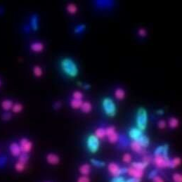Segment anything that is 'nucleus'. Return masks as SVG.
Masks as SVG:
<instances>
[{
	"instance_id": "obj_1",
	"label": "nucleus",
	"mask_w": 182,
	"mask_h": 182,
	"mask_svg": "<svg viewBox=\"0 0 182 182\" xmlns=\"http://www.w3.org/2000/svg\"><path fill=\"white\" fill-rule=\"evenodd\" d=\"M60 67L64 74L70 77H76L79 73L77 64L70 58H63L60 62Z\"/></svg>"
},
{
	"instance_id": "obj_2",
	"label": "nucleus",
	"mask_w": 182,
	"mask_h": 182,
	"mask_svg": "<svg viewBox=\"0 0 182 182\" xmlns=\"http://www.w3.org/2000/svg\"><path fill=\"white\" fill-rule=\"evenodd\" d=\"M136 122L137 128L142 132L146 129L148 124V113L146 110L143 108H140L138 110L136 117Z\"/></svg>"
},
{
	"instance_id": "obj_3",
	"label": "nucleus",
	"mask_w": 182,
	"mask_h": 182,
	"mask_svg": "<svg viewBox=\"0 0 182 182\" xmlns=\"http://www.w3.org/2000/svg\"><path fill=\"white\" fill-rule=\"evenodd\" d=\"M102 107H103L104 113L109 117H114L117 113V107L115 102L112 98L106 97L103 98L102 101Z\"/></svg>"
},
{
	"instance_id": "obj_4",
	"label": "nucleus",
	"mask_w": 182,
	"mask_h": 182,
	"mask_svg": "<svg viewBox=\"0 0 182 182\" xmlns=\"http://www.w3.org/2000/svg\"><path fill=\"white\" fill-rule=\"evenodd\" d=\"M87 147L91 153H96L100 147L99 139L94 134H91L87 139Z\"/></svg>"
},
{
	"instance_id": "obj_5",
	"label": "nucleus",
	"mask_w": 182,
	"mask_h": 182,
	"mask_svg": "<svg viewBox=\"0 0 182 182\" xmlns=\"http://www.w3.org/2000/svg\"><path fill=\"white\" fill-rule=\"evenodd\" d=\"M108 170L110 174L113 177H119L121 174L127 173V168H120L118 165L115 162L109 163L108 166Z\"/></svg>"
},
{
	"instance_id": "obj_6",
	"label": "nucleus",
	"mask_w": 182,
	"mask_h": 182,
	"mask_svg": "<svg viewBox=\"0 0 182 182\" xmlns=\"http://www.w3.org/2000/svg\"><path fill=\"white\" fill-rule=\"evenodd\" d=\"M153 162L158 168L170 167V160L168 156H164L162 155H155Z\"/></svg>"
},
{
	"instance_id": "obj_7",
	"label": "nucleus",
	"mask_w": 182,
	"mask_h": 182,
	"mask_svg": "<svg viewBox=\"0 0 182 182\" xmlns=\"http://www.w3.org/2000/svg\"><path fill=\"white\" fill-rule=\"evenodd\" d=\"M19 145L22 153H28L33 149V143L26 138H23L20 140Z\"/></svg>"
},
{
	"instance_id": "obj_8",
	"label": "nucleus",
	"mask_w": 182,
	"mask_h": 182,
	"mask_svg": "<svg viewBox=\"0 0 182 182\" xmlns=\"http://www.w3.org/2000/svg\"><path fill=\"white\" fill-rule=\"evenodd\" d=\"M142 135H143V132L137 127L131 128L129 131V136L133 141H137Z\"/></svg>"
},
{
	"instance_id": "obj_9",
	"label": "nucleus",
	"mask_w": 182,
	"mask_h": 182,
	"mask_svg": "<svg viewBox=\"0 0 182 182\" xmlns=\"http://www.w3.org/2000/svg\"><path fill=\"white\" fill-rule=\"evenodd\" d=\"M127 173L130 177L141 179V178L143 177L144 172L143 170H137V169H135L132 167H131L130 168H127Z\"/></svg>"
},
{
	"instance_id": "obj_10",
	"label": "nucleus",
	"mask_w": 182,
	"mask_h": 182,
	"mask_svg": "<svg viewBox=\"0 0 182 182\" xmlns=\"http://www.w3.org/2000/svg\"><path fill=\"white\" fill-rule=\"evenodd\" d=\"M9 149H10L11 155L14 157H18L22 153L20 145L18 143H16V142L11 143L10 146H9Z\"/></svg>"
},
{
	"instance_id": "obj_11",
	"label": "nucleus",
	"mask_w": 182,
	"mask_h": 182,
	"mask_svg": "<svg viewBox=\"0 0 182 182\" xmlns=\"http://www.w3.org/2000/svg\"><path fill=\"white\" fill-rule=\"evenodd\" d=\"M168 151L169 146L167 144H165V145L160 146L156 148L154 151V154L155 155H162L164 156H168Z\"/></svg>"
},
{
	"instance_id": "obj_12",
	"label": "nucleus",
	"mask_w": 182,
	"mask_h": 182,
	"mask_svg": "<svg viewBox=\"0 0 182 182\" xmlns=\"http://www.w3.org/2000/svg\"><path fill=\"white\" fill-rule=\"evenodd\" d=\"M47 161L48 163L53 165H57L60 162V158L57 155L54 154V153H49L47 155Z\"/></svg>"
},
{
	"instance_id": "obj_13",
	"label": "nucleus",
	"mask_w": 182,
	"mask_h": 182,
	"mask_svg": "<svg viewBox=\"0 0 182 182\" xmlns=\"http://www.w3.org/2000/svg\"><path fill=\"white\" fill-rule=\"evenodd\" d=\"M130 147L133 151L138 153H144L145 150L141 147V146L136 141H132L130 143Z\"/></svg>"
},
{
	"instance_id": "obj_14",
	"label": "nucleus",
	"mask_w": 182,
	"mask_h": 182,
	"mask_svg": "<svg viewBox=\"0 0 182 182\" xmlns=\"http://www.w3.org/2000/svg\"><path fill=\"white\" fill-rule=\"evenodd\" d=\"M30 49H31V50L34 52H42L44 49V44L41 42H38V41L33 42L30 45Z\"/></svg>"
},
{
	"instance_id": "obj_15",
	"label": "nucleus",
	"mask_w": 182,
	"mask_h": 182,
	"mask_svg": "<svg viewBox=\"0 0 182 182\" xmlns=\"http://www.w3.org/2000/svg\"><path fill=\"white\" fill-rule=\"evenodd\" d=\"M79 171L82 174V176H88L89 174H90L91 172L90 165L89 164H87V163L82 165L79 167Z\"/></svg>"
},
{
	"instance_id": "obj_16",
	"label": "nucleus",
	"mask_w": 182,
	"mask_h": 182,
	"mask_svg": "<svg viewBox=\"0 0 182 182\" xmlns=\"http://www.w3.org/2000/svg\"><path fill=\"white\" fill-rule=\"evenodd\" d=\"M136 141L139 142V143L141 146V147L143 148V149H146V148H147L149 146V143H150L149 138L146 136L143 135V134Z\"/></svg>"
},
{
	"instance_id": "obj_17",
	"label": "nucleus",
	"mask_w": 182,
	"mask_h": 182,
	"mask_svg": "<svg viewBox=\"0 0 182 182\" xmlns=\"http://www.w3.org/2000/svg\"><path fill=\"white\" fill-rule=\"evenodd\" d=\"M80 109L82 110V111L83 112V113H88L91 112L92 109V106L91 103L88 101H84L82 103V105Z\"/></svg>"
},
{
	"instance_id": "obj_18",
	"label": "nucleus",
	"mask_w": 182,
	"mask_h": 182,
	"mask_svg": "<svg viewBox=\"0 0 182 182\" xmlns=\"http://www.w3.org/2000/svg\"><path fill=\"white\" fill-rule=\"evenodd\" d=\"M96 137H98V139H103L106 137V130L103 127H98L96 129L95 131V134H94Z\"/></svg>"
},
{
	"instance_id": "obj_19",
	"label": "nucleus",
	"mask_w": 182,
	"mask_h": 182,
	"mask_svg": "<svg viewBox=\"0 0 182 182\" xmlns=\"http://www.w3.org/2000/svg\"><path fill=\"white\" fill-rule=\"evenodd\" d=\"M82 100L78 99H72L71 101V106L73 109H79L80 108L82 105Z\"/></svg>"
},
{
	"instance_id": "obj_20",
	"label": "nucleus",
	"mask_w": 182,
	"mask_h": 182,
	"mask_svg": "<svg viewBox=\"0 0 182 182\" xmlns=\"http://www.w3.org/2000/svg\"><path fill=\"white\" fill-rule=\"evenodd\" d=\"M115 98L119 100H122L125 96V92L124 90L121 88H117L115 91Z\"/></svg>"
},
{
	"instance_id": "obj_21",
	"label": "nucleus",
	"mask_w": 182,
	"mask_h": 182,
	"mask_svg": "<svg viewBox=\"0 0 182 182\" xmlns=\"http://www.w3.org/2000/svg\"><path fill=\"white\" fill-rule=\"evenodd\" d=\"M13 106V102L11 100L6 99L1 102V107L5 111H9V110L11 109Z\"/></svg>"
},
{
	"instance_id": "obj_22",
	"label": "nucleus",
	"mask_w": 182,
	"mask_h": 182,
	"mask_svg": "<svg viewBox=\"0 0 182 182\" xmlns=\"http://www.w3.org/2000/svg\"><path fill=\"white\" fill-rule=\"evenodd\" d=\"M132 167L135 169H137V170H143H143L147 167V165L143 162H132Z\"/></svg>"
},
{
	"instance_id": "obj_23",
	"label": "nucleus",
	"mask_w": 182,
	"mask_h": 182,
	"mask_svg": "<svg viewBox=\"0 0 182 182\" xmlns=\"http://www.w3.org/2000/svg\"><path fill=\"white\" fill-rule=\"evenodd\" d=\"M119 139H120V138H119V135L116 132H114L113 134H111V135L108 136V139L110 143H117V142L118 141Z\"/></svg>"
},
{
	"instance_id": "obj_24",
	"label": "nucleus",
	"mask_w": 182,
	"mask_h": 182,
	"mask_svg": "<svg viewBox=\"0 0 182 182\" xmlns=\"http://www.w3.org/2000/svg\"><path fill=\"white\" fill-rule=\"evenodd\" d=\"M31 27L34 30L38 29V18L37 15H34L31 18Z\"/></svg>"
},
{
	"instance_id": "obj_25",
	"label": "nucleus",
	"mask_w": 182,
	"mask_h": 182,
	"mask_svg": "<svg viewBox=\"0 0 182 182\" xmlns=\"http://www.w3.org/2000/svg\"><path fill=\"white\" fill-rule=\"evenodd\" d=\"M179 120H178V119L176 118V117H172L170 119V120H169V126L172 129L177 127L179 126Z\"/></svg>"
},
{
	"instance_id": "obj_26",
	"label": "nucleus",
	"mask_w": 182,
	"mask_h": 182,
	"mask_svg": "<svg viewBox=\"0 0 182 182\" xmlns=\"http://www.w3.org/2000/svg\"><path fill=\"white\" fill-rule=\"evenodd\" d=\"M67 11L71 14H75L77 11V7L75 4L71 3L67 6Z\"/></svg>"
},
{
	"instance_id": "obj_27",
	"label": "nucleus",
	"mask_w": 182,
	"mask_h": 182,
	"mask_svg": "<svg viewBox=\"0 0 182 182\" xmlns=\"http://www.w3.org/2000/svg\"><path fill=\"white\" fill-rule=\"evenodd\" d=\"M181 158H174L172 160H170V167L172 168H175L177 166H179L181 164Z\"/></svg>"
},
{
	"instance_id": "obj_28",
	"label": "nucleus",
	"mask_w": 182,
	"mask_h": 182,
	"mask_svg": "<svg viewBox=\"0 0 182 182\" xmlns=\"http://www.w3.org/2000/svg\"><path fill=\"white\" fill-rule=\"evenodd\" d=\"M25 166L26 164H24V163L20 162V161H18V162L15 164V170H16L17 172H21L25 169Z\"/></svg>"
},
{
	"instance_id": "obj_29",
	"label": "nucleus",
	"mask_w": 182,
	"mask_h": 182,
	"mask_svg": "<svg viewBox=\"0 0 182 182\" xmlns=\"http://www.w3.org/2000/svg\"><path fill=\"white\" fill-rule=\"evenodd\" d=\"M33 73L35 74V75L37 77H40L43 74L42 69L40 66H35V67L33 68Z\"/></svg>"
},
{
	"instance_id": "obj_30",
	"label": "nucleus",
	"mask_w": 182,
	"mask_h": 182,
	"mask_svg": "<svg viewBox=\"0 0 182 182\" xmlns=\"http://www.w3.org/2000/svg\"><path fill=\"white\" fill-rule=\"evenodd\" d=\"M91 162H92L93 165L98 167H103L106 165L105 162L101 160H96V159H92V160H91Z\"/></svg>"
},
{
	"instance_id": "obj_31",
	"label": "nucleus",
	"mask_w": 182,
	"mask_h": 182,
	"mask_svg": "<svg viewBox=\"0 0 182 182\" xmlns=\"http://www.w3.org/2000/svg\"><path fill=\"white\" fill-rule=\"evenodd\" d=\"M28 159H29V156H28V153H22L21 154H20L19 156H18V161H20V162L24 163V164H27Z\"/></svg>"
},
{
	"instance_id": "obj_32",
	"label": "nucleus",
	"mask_w": 182,
	"mask_h": 182,
	"mask_svg": "<svg viewBox=\"0 0 182 182\" xmlns=\"http://www.w3.org/2000/svg\"><path fill=\"white\" fill-rule=\"evenodd\" d=\"M11 109H12L14 113H20L23 110V106L20 103H16L14 104V105H13Z\"/></svg>"
},
{
	"instance_id": "obj_33",
	"label": "nucleus",
	"mask_w": 182,
	"mask_h": 182,
	"mask_svg": "<svg viewBox=\"0 0 182 182\" xmlns=\"http://www.w3.org/2000/svg\"><path fill=\"white\" fill-rule=\"evenodd\" d=\"M85 28H86L85 25H83V24L79 25L76 26V28H75V31L74 32H75V33H76V34L82 33V32L84 31Z\"/></svg>"
},
{
	"instance_id": "obj_34",
	"label": "nucleus",
	"mask_w": 182,
	"mask_h": 182,
	"mask_svg": "<svg viewBox=\"0 0 182 182\" xmlns=\"http://www.w3.org/2000/svg\"><path fill=\"white\" fill-rule=\"evenodd\" d=\"M73 99L82 100L83 98V94L80 92V91H75V92H73Z\"/></svg>"
},
{
	"instance_id": "obj_35",
	"label": "nucleus",
	"mask_w": 182,
	"mask_h": 182,
	"mask_svg": "<svg viewBox=\"0 0 182 182\" xmlns=\"http://www.w3.org/2000/svg\"><path fill=\"white\" fill-rule=\"evenodd\" d=\"M105 130H106V134L107 136L111 135V134H113L114 132H116V130H115V127L114 126H109V127H108L106 129H105Z\"/></svg>"
},
{
	"instance_id": "obj_36",
	"label": "nucleus",
	"mask_w": 182,
	"mask_h": 182,
	"mask_svg": "<svg viewBox=\"0 0 182 182\" xmlns=\"http://www.w3.org/2000/svg\"><path fill=\"white\" fill-rule=\"evenodd\" d=\"M172 179L174 182H182V176L179 173H174L172 175Z\"/></svg>"
},
{
	"instance_id": "obj_37",
	"label": "nucleus",
	"mask_w": 182,
	"mask_h": 182,
	"mask_svg": "<svg viewBox=\"0 0 182 182\" xmlns=\"http://www.w3.org/2000/svg\"><path fill=\"white\" fill-rule=\"evenodd\" d=\"M122 160L125 163H130L132 161V155L129 153H125L122 157Z\"/></svg>"
},
{
	"instance_id": "obj_38",
	"label": "nucleus",
	"mask_w": 182,
	"mask_h": 182,
	"mask_svg": "<svg viewBox=\"0 0 182 182\" xmlns=\"http://www.w3.org/2000/svg\"><path fill=\"white\" fill-rule=\"evenodd\" d=\"M77 182H90V179L87 176H82L77 179Z\"/></svg>"
},
{
	"instance_id": "obj_39",
	"label": "nucleus",
	"mask_w": 182,
	"mask_h": 182,
	"mask_svg": "<svg viewBox=\"0 0 182 182\" xmlns=\"http://www.w3.org/2000/svg\"><path fill=\"white\" fill-rule=\"evenodd\" d=\"M111 182H127V181L124 180V177L119 176V177H113V179L111 180Z\"/></svg>"
},
{
	"instance_id": "obj_40",
	"label": "nucleus",
	"mask_w": 182,
	"mask_h": 182,
	"mask_svg": "<svg viewBox=\"0 0 182 182\" xmlns=\"http://www.w3.org/2000/svg\"><path fill=\"white\" fill-rule=\"evenodd\" d=\"M142 162L145 163V164L148 166L151 162V156H149V155H146V156H144L143 158V161H142Z\"/></svg>"
},
{
	"instance_id": "obj_41",
	"label": "nucleus",
	"mask_w": 182,
	"mask_h": 182,
	"mask_svg": "<svg viewBox=\"0 0 182 182\" xmlns=\"http://www.w3.org/2000/svg\"><path fill=\"white\" fill-rule=\"evenodd\" d=\"M158 127L160 129H165L166 127L167 124H166V122L164 120H161L158 122Z\"/></svg>"
},
{
	"instance_id": "obj_42",
	"label": "nucleus",
	"mask_w": 182,
	"mask_h": 182,
	"mask_svg": "<svg viewBox=\"0 0 182 182\" xmlns=\"http://www.w3.org/2000/svg\"><path fill=\"white\" fill-rule=\"evenodd\" d=\"M1 118L4 120H9L11 118V115L9 113H5L1 115Z\"/></svg>"
},
{
	"instance_id": "obj_43",
	"label": "nucleus",
	"mask_w": 182,
	"mask_h": 182,
	"mask_svg": "<svg viewBox=\"0 0 182 182\" xmlns=\"http://www.w3.org/2000/svg\"><path fill=\"white\" fill-rule=\"evenodd\" d=\"M153 182H165V181L162 177L157 175L153 178Z\"/></svg>"
},
{
	"instance_id": "obj_44",
	"label": "nucleus",
	"mask_w": 182,
	"mask_h": 182,
	"mask_svg": "<svg viewBox=\"0 0 182 182\" xmlns=\"http://www.w3.org/2000/svg\"><path fill=\"white\" fill-rule=\"evenodd\" d=\"M138 33H139V35L141 36V37H143L146 35V30L143 29V28H140L139 31H138Z\"/></svg>"
},
{
	"instance_id": "obj_45",
	"label": "nucleus",
	"mask_w": 182,
	"mask_h": 182,
	"mask_svg": "<svg viewBox=\"0 0 182 182\" xmlns=\"http://www.w3.org/2000/svg\"><path fill=\"white\" fill-rule=\"evenodd\" d=\"M157 174H158V172H157V170H153V171H151V172H150V174L149 175V179H153V177H155V176H157Z\"/></svg>"
},
{
	"instance_id": "obj_46",
	"label": "nucleus",
	"mask_w": 182,
	"mask_h": 182,
	"mask_svg": "<svg viewBox=\"0 0 182 182\" xmlns=\"http://www.w3.org/2000/svg\"><path fill=\"white\" fill-rule=\"evenodd\" d=\"M127 182H140L141 181V179H136V178H134V177H132L130 178V179H127L126 181Z\"/></svg>"
},
{
	"instance_id": "obj_47",
	"label": "nucleus",
	"mask_w": 182,
	"mask_h": 182,
	"mask_svg": "<svg viewBox=\"0 0 182 182\" xmlns=\"http://www.w3.org/2000/svg\"><path fill=\"white\" fill-rule=\"evenodd\" d=\"M120 143L122 144L123 146H127V141L126 139H124V137H122V138H120Z\"/></svg>"
},
{
	"instance_id": "obj_48",
	"label": "nucleus",
	"mask_w": 182,
	"mask_h": 182,
	"mask_svg": "<svg viewBox=\"0 0 182 182\" xmlns=\"http://www.w3.org/2000/svg\"><path fill=\"white\" fill-rule=\"evenodd\" d=\"M60 106H61V104H60V102H56V103H54V108H56V109L60 108Z\"/></svg>"
},
{
	"instance_id": "obj_49",
	"label": "nucleus",
	"mask_w": 182,
	"mask_h": 182,
	"mask_svg": "<svg viewBox=\"0 0 182 182\" xmlns=\"http://www.w3.org/2000/svg\"><path fill=\"white\" fill-rule=\"evenodd\" d=\"M163 113H164V111H163L162 110H158V111H157V113L159 115H162Z\"/></svg>"
},
{
	"instance_id": "obj_50",
	"label": "nucleus",
	"mask_w": 182,
	"mask_h": 182,
	"mask_svg": "<svg viewBox=\"0 0 182 182\" xmlns=\"http://www.w3.org/2000/svg\"><path fill=\"white\" fill-rule=\"evenodd\" d=\"M84 88L86 89V90H88V89L90 88V84H84Z\"/></svg>"
},
{
	"instance_id": "obj_51",
	"label": "nucleus",
	"mask_w": 182,
	"mask_h": 182,
	"mask_svg": "<svg viewBox=\"0 0 182 182\" xmlns=\"http://www.w3.org/2000/svg\"><path fill=\"white\" fill-rule=\"evenodd\" d=\"M0 85H1V80H0Z\"/></svg>"
},
{
	"instance_id": "obj_52",
	"label": "nucleus",
	"mask_w": 182,
	"mask_h": 182,
	"mask_svg": "<svg viewBox=\"0 0 182 182\" xmlns=\"http://www.w3.org/2000/svg\"><path fill=\"white\" fill-rule=\"evenodd\" d=\"M47 182H49V181H47Z\"/></svg>"
}]
</instances>
